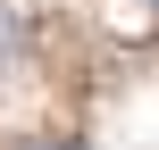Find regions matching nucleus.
<instances>
[{"label": "nucleus", "mask_w": 159, "mask_h": 150, "mask_svg": "<svg viewBox=\"0 0 159 150\" xmlns=\"http://www.w3.org/2000/svg\"><path fill=\"white\" fill-rule=\"evenodd\" d=\"M17 42H25V33H17V25H8V17H0V58H8V50H17Z\"/></svg>", "instance_id": "f257e3e1"}, {"label": "nucleus", "mask_w": 159, "mask_h": 150, "mask_svg": "<svg viewBox=\"0 0 159 150\" xmlns=\"http://www.w3.org/2000/svg\"><path fill=\"white\" fill-rule=\"evenodd\" d=\"M34 150H84V142H34Z\"/></svg>", "instance_id": "f03ea898"}, {"label": "nucleus", "mask_w": 159, "mask_h": 150, "mask_svg": "<svg viewBox=\"0 0 159 150\" xmlns=\"http://www.w3.org/2000/svg\"><path fill=\"white\" fill-rule=\"evenodd\" d=\"M151 8H159V0H151Z\"/></svg>", "instance_id": "7ed1b4c3"}]
</instances>
